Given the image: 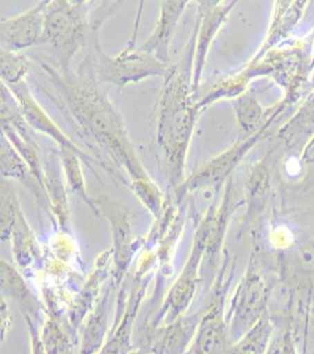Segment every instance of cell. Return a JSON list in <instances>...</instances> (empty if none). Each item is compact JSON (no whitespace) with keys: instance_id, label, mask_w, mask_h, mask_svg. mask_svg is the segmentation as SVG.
<instances>
[{"instance_id":"6da1fadb","label":"cell","mask_w":314,"mask_h":354,"mask_svg":"<svg viewBox=\"0 0 314 354\" xmlns=\"http://www.w3.org/2000/svg\"><path fill=\"white\" fill-rule=\"evenodd\" d=\"M41 76L48 80L44 91L73 122L78 133L93 147V156L110 176L116 167L124 170L133 181L147 178L127 133L121 113L108 93L97 83L89 65L82 62L73 71H63L45 57H33Z\"/></svg>"},{"instance_id":"7a4b0ae2","label":"cell","mask_w":314,"mask_h":354,"mask_svg":"<svg viewBox=\"0 0 314 354\" xmlns=\"http://www.w3.org/2000/svg\"><path fill=\"white\" fill-rule=\"evenodd\" d=\"M93 3L86 0H48L44 8V33L41 46L50 53L46 57L63 71L71 70L77 53L89 44L93 28L105 21L116 3Z\"/></svg>"},{"instance_id":"3957f363","label":"cell","mask_w":314,"mask_h":354,"mask_svg":"<svg viewBox=\"0 0 314 354\" xmlns=\"http://www.w3.org/2000/svg\"><path fill=\"white\" fill-rule=\"evenodd\" d=\"M104 21H100L93 28L86 46V56L83 62L89 65L98 84L116 85L123 88L125 85L140 82L145 77L157 75L162 71L163 65L154 56L135 48L130 43L124 50L110 56L101 46V28Z\"/></svg>"},{"instance_id":"277c9868","label":"cell","mask_w":314,"mask_h":354,"mask_svg":"<svg viewBox=\"0 0 314 354\" xmlns=\"http://www.w3.org/2000/svg\"><path fill=\"white\" fill-rule=\"evenodd\" d=\"M267 288L258 274L250 272L243 277L230 300L225 315L228 332L237 342L265 318Z\"/></svg>"},{"instance_id":"5b68a950","label":"cell","mask_w":314,"mask_h":354,"mask_svg":"<svg viewBox=\"0 0 314 354\" xmlns=\"http://www.w3.org/2000/svg\"><path fill=\"white\" fill-rule=\"evenodd\" d=\"M45 3L39 1L24 12L0 21V44L18 53L41 46L44 33Z\"/></svg>"},{"instance_id":"8992f818","label":"cell","mask_w":314,"mask_h":354,"mask_svg":"<svg viewBox=\"0 0 314 354\" xmlns=\"http://www.w3.org/2000/svg\"><path fill=\"white\" fill-rule=\"evenodd\" d=\"M10 88L16 97L21 116L28 123V127L33 129V133H41L43 136L48 137L58 145V148H70V149L76 150L78 153L91 155V153H86L84 149H82L81 147H78L59 128V125L53 121L51 116L46 113V110L38 102L36 96L33 95L28 81L23 82L21 84L10 86Z\"/></svg>"},{"instance_id":"52a82bcc","label":"cell","mask_w":314,"mask_h":354,"mask_svg":"<svg viewBox=\"0 0 314 354\" xmlns=\"http://www.w3.org/2000/svg\"><path fill=\"white\" fill-rule=\"evenodd\" d=\"M225 317V288H216L213 301L201 315L193 354H227L230 350Z\"/></svg>"},{"instance_id":"ba28073f","label":"cell","mask_w":314,"mask_h":354,"mask_svg":"<svg viewBox=\"0 0 314 354\" xmlns=\"http://www.w3.org/2000/svg\"><path fill=\"white\" fill-rule=\"evenodd\" d=\"M41 182L48 208L63 230L68 227L70 209L64 173L59 150L43 148L41 155Z\"/></svg>"},{"instance_id":"9c48e42d","label":"cell","mask_w":314,"mask_h":354,"mask_svg":"<svg viewBox=\"0 0 314 354\" xmlns=\"http://www.w3.org/2000/svg\"><path fill=\"white\" fill-rule=\"evenodd\" d=\"M0 176L8 178L10 181L21 182L26 187L39 205H46L48 201L45 194L33 177L31 170L28 169L21 153L15 148L12 142L8 140L3 125L0 124Z\"/></svg>"},{"instance_id":"30bf717a","label":"cell","mask_w":314,"mask_h":354,"mask_svg":"<svg viewBox=\"0 0 314 354\" xmlns=\"http://www.w3.org/2000/svg\"><path fill=\"white\" fill-rule=\"evenodd\" d=\"M58 150H59V156H61L66 188H68L70 193L73 194L77 198H81L82 201L84 202L86 207L95 215H98L101 213V210H100L96 200L91 198V195L86 188L83 162L85 161L93 167L96 165V167L103 168L101 162L98 161L93 155L78 153L76 150L70 149V148H58Z\"/></svg>"},{"instance_id":"8fae6325","label":"cell","mask_w":314,"mask_h":354,"mask_svg":"<svg viewBox=\"0 0 314 354\" xmlns=\"http://www.w3.org/2000/svg\"><path fill=\"white\" fill-rule=\"evenodd\" d=\"M202 314L180 317L165 328L160 338V348L165 354H183L198 333Z\"/></svg>"},{"instance_id":"7c38bea8","label":"cell","mask_w":314,"mask_h":354,"mask_svg":"<svg viewBox=\"0 0 314 354\" xmlns=\"http://www.w3.org/2000/svg\"><path fill=\"white\" fill-rule=\"evenodd\" d=\"M111 225L113 240V258L117 272H124L130 258V227L127 215L116 207L108 205L103 208Z\"/></svg>"},{"instance_id":"4fadbf2b","label":"cell","mask_w":314,"mask_h":354,"mask_svg":"<svg viewBox=\"0 0 314 354\" xmlns=\"http://www.w3.org/2000/svg\"><path fill=\"white\" fill-rule=\"evenodd\" d=\"M21 212L15 182L0 176V241L10 239Z\"/></svg>"},{"instance_id":"5bb4252c","label":"cell","mask_w":314,"mask_h":354,"mask_svg":"<svg viewBox=\"0 0 314 354\" xmlns=\"http://www.w3.org/2000/svg\"><path fill=\"white\" fill-rule=\"evenodd\" d=\"M178 17V6L173 3H167L162 8L161 18L157 24V28L150 36L143 46L142 51L148 53L150 56L155 55L156 59H163L167 55V48L169 44L170 36L173 32L174 24Z\"/></svg>"},{"instance_id":"9a60e30c","label":"cell","mask_w":314,"mask_h":354,"mask_svg":"<svg viewBox=\"0 0 314 354\" xmlns=\"http://www.w3.org/2000/svg\"><path fill=\"white\" fill-rule=\"evenodd\" d=\"M10 240L12 242L13 255L19 265H30L38 255L36 238L25 218L24 212L17 218Z\"/></svg>"},{"instance_id":"2e32d148","label":"cell","mask_w":314,"mask_h":354,"mask_svg":"<svg viewBox=\"0 0 314 354\" xmlns=\"http://www.w3.org/2000/svg\"><path fill=\"white\" fill-rule=\"evenodd\" d=\"M33 61L25 53H13L0 44V80L8 86L28 81Z\"/></svg>"},{"instance_id":"e0dca14e","label":"cell","mask_w":314,"mask_h":354,"mask_svg":"<svg viewBox=\"0 0 314 354\" xmlns=\"http://www.w3.org/2000/svg\"><path fill=\"white\" fill-rule=\"evenodd\" d=\"M272 333V327L266 318L248 330L237 344L230 347L227 354H266L268 339Z\"/></svg>"},{"instance_id":"ac0fdd59","label":"cell","mask_w":314,"mask_h":354,"mask_svg":"<svg viewBox=\"0 0 314 354\" xmlns=\"http://www.w3.org/2000/svg\"><path fill=\"white\" fill-rule=\"evenodd\" d=\"M0 293L8 294L19 300L28 299V286L12 266L0 260Z\"/></svg>"},{"instance_id":"d6986e66","label":"cell","mask_w":314,"mask_h":354,"mask_svg":"<svg viewBox=\"0 0 314 354\" xmlns=\"http://www.w3.org/2000/svg\"><path fill=\"white\" fill-rule=\"evenodd\" d=\"M293 344L290 335H282L278 340L273 342V345L268 348L266 354H293Z\"/></svg>"},{"instance_id":"ffe728a7","label":"cell","mask_w":314,"mask_h":354,"mask_svg":"<svg viewBox=\"0 0 314 354\" xmlns=\"http://www.w3.org/2000/svg\"><path fill=\"white\" fill-rule=\"evenodd\" d=\"M30 334H31V342H33V354H46L43 342L38 337L37 330L33 328V325L30 322Z\"/></svg>"},{"instance_id":"44dd1931","label":"cell","mask_w":314,"mask_h":354,"mask_svg":"<svg viewBox=\"0 0 314 354\" xmlns=\"http://www.w3.org/2000/svg\"><path fill=\"white\" fill-rule=\"evenodd\" d=\"M8 317H10V314H8V308H6V305L3 300L1 293H0V339L4 337L5 330L8 327Z\"/></svg>"},{"instance_id":"7402d4cb","label":"cell","mask_w":314,"mask_h":354,"mask_svg":"<svg viewBox=\"0 0 314 354\" xmlns=\"http://www.w3.org/2000/svg\"><path fill=\"white\" fill-rule=\"evenodd\" d=\"M133 354H157L155 352H150V351H138L136 353Z\"/></svg>"}]
</instances>
